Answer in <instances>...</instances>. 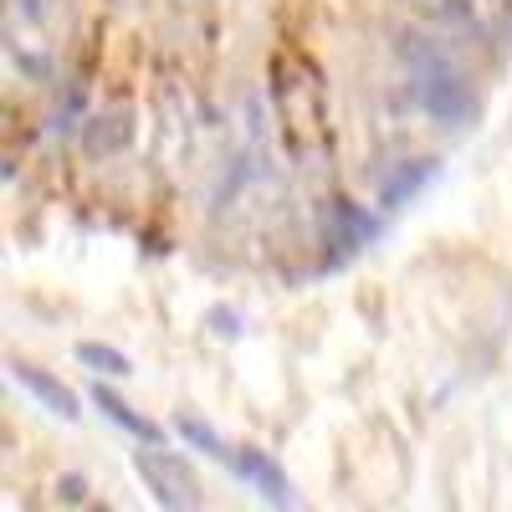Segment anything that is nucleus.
Instances as JSON below:
<instances>
[{
  "label": "nucleus",
  "instance_id": "obj_5",
  "mask_svg": "<svg viewBox=\"0 0 512 512\" xmlns=\"http://www.w3.org/2000/svg\"><path fill=\"white\" fill-rule=\"evenodd\" d=\"M400 6L420 21H431V26H472L487 16L492 0H400Z\"/></svg>",
  "mask_w": 512,
  "mask_h": 512
},
{
  "label": "nucleus",
  "instance_id": "obj_7",
  "mask_svg": "<svg viewBox=\"0 0 512 512\" xmlns=\"http://www.w3.org/2000/svg\"><path fill=\"white\" fill-rule=\"evenodd\" d=\"M77 359H82V364H93L98 374H113V379L134 374V364H128V354H118V349H103V344H77Z\"/></svg>",
  "mask_w": 512,
  "mask_h": 512
},
{
  "label": "nucleus",
  "instance_id": "obj_2",
  "mask_svg": "<svg viewBox=\"0 0 512 512\" xmlns=\"http://www.w3.org/2000/svg\"><path fill=\"white\" fill-rule=\"evenodd\" d=\"M410 82H415V98L420 108L441 118V123H461L472 113V88H466V77L431 47H415L410 52Z\"/></svg>",
  "mask_w": 512,
  "mask_h": 512
},
{
  "label": "nucleus",
  "instance_id": "obj_10",
  "mask_svg": "<svg viewBox=\"0 0 512 512\" xmlns=\"http://www.w3.org/2000/svg\"><path fill=\"white\" fill-rule=\"evenodd\" d=\"M93 512H113V507H93Z\"/></svg>",
  "mask_w": 512,
  "mask_h": 512
},
{
  "label": "nucleus",
  "instance_id": "obj_1",
  "mask_svg": "<svg viewBox=\"0 0 512 512\" xmlns=\"http://www.w3.org/2000/svg\"><path fill=\"white\" fill-rule=\"evenodd\" d=\"M134 472L144 482V492L164 507V512H205V497H200V477L190 472V461L164 451L159 441L139 446L134 451Z\"/></svg>",
  "mask_w": 512,
  "mask_h": 512
},
{
  "label": "nucleus",
  "instance_id": "obj_4",
  "mask_svg": "<svg viewBox=\"0 0 512 512\" xmlns=\"http://www.w3.org/2000/svg\"><path fill=\"white\" fill-rule=\"evenodd\" d=\"M11 379H16V384H26V390H31L41 405H47L52 415H62V420H77V395L67 390L62 379H52L47 369H36V364H21V359H16V364H11Z\"/></svg>",
  "mask_w": 512,
  "mask_h": 512
},
{
  "label": "nucleus",
  "instance_id": "obj_3",
  "mask_svg": "<svg viewBox=\"0 0 512 512\" xmlns=\"http://www.w3.org/2000/svg\"><path fill=\"white\" fill-rule=\"evenodd\" d=\"M231 466H236V472L256 487V492H262L272 507H292V482H287V472H282V466L267 456V451H251V446H236L231 451Z\"/></svg>",
  "mask_w": 512,
  "mask_h": 512
},
{
  "label": "nucleus",
  "instance_id": "obj_6",
  "mask_svg": "<svg viewBox=\"0 0 512 512\" xmlns=\"http://www.w3.org/2000/svg\"><path fill=\"white\" fill-rule=\"evenodd\" d=\"M93 405H98V410H103V415H108L113 425H123L128 436H139V441H159V431H154V420H144L139 410H128V405H123L118 395H108V390H103V384H98V390H93Z\"/></svg>",
  "mask_w": 512,
  "mask_h": 512
},
{
  "label": "nucleus",
  "instance_id": "obj_9",
  "mask_svg": "<svg viewBox=\"0 0 512 512\" xmlns=\"http://www.w3.org/2000/svg\"><path fill=\"white\" fill-rule=\"evenodd\" d=\"M425 175H431V164H425V159H415V169H405V175H400L395 185H384V205H395L400 195H410V190H415Z\"/></svg>",
  "mask_w": 512,
  "mask_h": 512
},
{
  "label": "nucleus",
  "instance_id": "obj_8",
  "mask_svg": "<svg viewBox=\"0 0 512 512\" xmlns=\"http://www.w3.org/2000/svg\"><path fill=\"white\" fill-rule=\"evenodd\" d=\"M180 436H185V441H195L205 456L231 461V446H226V441H216V431H210V425H200V420H180Z\"/></svg>",
  "mask_w": 512,
  "mask_h": 512
}]
</instances>
